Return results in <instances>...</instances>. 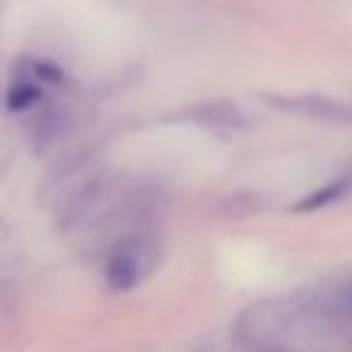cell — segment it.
Segmentation results:
<instances>
[{
	"label": "cell",
	"mask_w": 352,
	"mask_h": 352,
	"mask_svg": "<svg viewBox=\"0 0 352 352\" xmlns=\"http://www.w3.org/2000/svg\"><path fill=\"white\" fill-rule=\"evenodd\" d=\"M39 99V89L34 87H17L10 92V99H8V104H10L12 109H17V111H22V109H30L32 102H36Z\"/></svg>",
	"instance_id": "5"
},
{
	"label": "cell",
	"mask_w": 352,
	"mask_h": 352,
	"mask_svg": "<svg viewBox=\"0 0 352 352\" xmlns=\"http://www.w3.org/2000/svg\"><path fill=\"white\" fill-rule=\"evenodd\" d=\"M193 118L210 128H236L241 126V111L230 102H212L196 109Z\"/></svg>",
	"instance_id": "3"
},
{
	"label": "cell",
	"mask_w": 352,
	"mask_h": 352,
	"mask_svg": "<svg viewBox=\"0 0 352 352\" xmlns=\"http://www.w3.org/2000/svg\"><path fill=\"white\" fill-rule=\"evenodd\" d=\"M138 246H118L116 254L107 263V280L113 289H131L140 280L142 258Z\"/></svg>",
	"instance_id": "2"
},
{
	"label": "cell",
	"mask_w": 352,
	"mask_h": 352,
	"mask_svg": "<svg viewBox=\"0 0 352 352\" xmlns=\"http://www.w3.org/2000/svg\"><path fill=\"white\" fill-rule=\"evenodd\" d=\"M345 188H347V179H342V182H338V184H331V186L318 188V191H314L311 196H307L302 203H299L297 210H302V212L318 210V208L328 206V203H331V201H336V198H340L342 193H345Z\"/></svg>",
	"instance_id": "4"
},
{
	"label": "cell",
	"mask_w": 352,
	"mask_h": 352,
	"mask_svg": "<svg viewBox=\"0 0 352 352\" xmlns=\"http://www.w3.org/2000/svg\"><path fill=\"white\" fill-rule=\"evenodd\" d=\"M273 107L285 109V111H297L299 116L309 118H326V121H347V109L338 102H331L318 94H307L297 99H273Z\"/></svg>",
	"instance_id": "1"
}]
</instances>
